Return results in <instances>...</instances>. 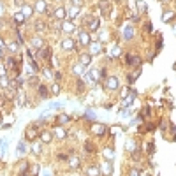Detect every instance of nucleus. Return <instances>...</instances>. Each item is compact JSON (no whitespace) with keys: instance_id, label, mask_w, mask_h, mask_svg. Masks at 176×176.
I'll return each instance as SVG.
<instances>
[{"instance_id":"obj_37","label":"nucleus","mask_w":176,"mask_h":176,"mask_svg":"<svg viewBox=\"0 0 176 176\" xmlns=\"http://www.w3.org/2000/svg\"><path fill=\"white\" fill-rule=\"evenodd\" d=\"M0 14H4V6H2V2H0Z\"/></svg>"},{"instance_id":"obj_8","label":"nucleus","mask_w":176,"mask_h":176,"mask_svg":"<svg viewBox=\"0 0 176 176\" xmlns=\"http://www.w3.org/2000/svg\"><path fill=\"white\" fill-rule=\"evenodd\" d=\"M41 58H44V60H48L50 62V58H51V48L50 46H44L42 50H39V53H37Z\"/></svg>"},{"instance_id":"obj_9","label":"nucleus","mask_w":176,"mask_h":176,"mask_svg":"<svg viewBox=\"0 0 176 176\" xmlns=\"http://www.w3.org/2000/svg\"><path fill=\"white\" fill-rule=\"evenodd\" d=\"M90 62H92V55H90V53H83V55L79 56V63L83 65V67L90 65Z\"/></svg>"},{"instance_id":"obj_35","label":"nucleus","mask_w":176,"mask_h":176,"mask_svg":"<svg viewBox=\"0 0 176 176\" xmlns=\"http://www.w3.org/2000/svg\"><path fill=\"white\" fill-rule=\"evenodd\" d=\"M130 176H139V171H138V169H132V171H130Z\"/></svg>"},{"instance_id":"obj_5","label":"nucleus","mask_w":176,"mask_h":176,"mask_svg":"<svg viewBox=\"0 0 176 176\" xmlns=\"http://www.w3.org/2000/svg\"><path fill=\"white\" fill-rule=\"evenodd\" d=\"M60 46H62V50H65V51H71V50L78 48V46H76V42H74L72 39H63V41L60 42Z\"/></svg>"},{"instance_id":"obj_23","label":"nucleus","mask_w":176,"mask_h":176,"mask_svg":"<svg viewBox=\"0 0 176 176\" xmlns=\"http://www.w3.org/2000/svg\"><path fill=\"white\" fill-rule=\"evenodd\" d=\"M173 18H174V12H166L162 19L166 21V23H171V21H173Z\"/></svg>"},{"instance_id":"obj_32","label":"nucleus","mask_w":176,"mask_h":176,"mask_svg":"<svg viewBox=\"0 0 176 176\" xmlns=\"http://www.w3.org/2000/svg\"><path fill=\"white\" fill-rule=\"evenodd\" d=\"M78 11H79L78 7H72V11H71V18H72V16H76V14H78Z\"/></svg>"},{"instance_id":"obj_27","label":"nucleus","mask_w":176,"mask_h":176,"mask_svg":"<svg viewBox=\"0 0 176 176\" xmlns=\"http://www.w3.org/2000/svg\"><path fill=\"white\" fill-rule=\"evenodd\" d=\"M76 90H78V94H83V92H85V85H83V81H78Z\"/></svg>"},{"instance_id":"obj_11","label":"nucleus","mask_w":176,"mask_h":176,"mask_svg":"<svg viewBox=\"0 0 176 176\" xmlns=\"http://www.w3.org/2000/svg\"><path fill=\"white\" fill-rule=\"evenodd\" d=\"M12 19H14V23H16V25H23L25 21H27V16H25L23 12H16V14L12 16Z\"/></svg>"},{"instance_id":"obj_28","label":"nucleus","mask_w":176,"mask_h":176,"mask_svg":"<svg viewBox=\"0 0 176 176\" xmlns=\"http://www.w3.org/2000/svg\"><path fill=\"white\" fill-rule=\"evenodd\" d=\"M71 167H79V159H76V157H74V159L71 160Z\"/></svg>"},{"instance_id":"obj_7","label":"nucleus","mask_w":176,"mask_h":176,"mask_svg":"<svg viewBox=\"0 0 176 176\" xmlns=\"http://www.w3.org/2000/svg\"><path fill=\"white\" fill-rule=\"evenodd\" d=\"M100 12L104 16H107L111 12V2H109V0H100Z\"/></svg>"},{"instance_id":"obj_20","label":"nucleus","mask_w":176,"mask_h":176,"mask_svg":"<svg viewBox=\"0 0 176 176\" xmlns=\"http://www.w3.org/2000/svg\"><path fill=\"white\" fill-rule=\"evenodd\" d=\"M21 9H23V11H21V12H23V14H25L27 18H28V16H32V12H34V9H32L30 6H23V7H21Z\"/></svg>"},{"instance_id":"obj_6","label":"nucleus","mask_w":176,"mask_h":176,"mask_svg":"<svg viewBox=\"0 0 176 176\" xmlns=\"http://www.w3.org/2000/svg\"><path fill=\"white\" fill-rule=\"evenodd\" d=\"M90 130L94 132L95 136H102L104 132H106V125H102V123H92V127H90Z\"/></svg>"},{"instance_id":"obj_18","label":"nucleus","mask_w":176,"mask_h":176,"mask_svg":"<svg viewBox=\"0 0 176 176\" xmlns=\"http://www.w3.org/2000/svg\"><path fill=\"white\" fill-rule=\"evenodd\" d=\"M86 176H99V167H95V166L88 167V173H86Z\"/></svg>"},{"instance_id":"obj_38","label":"nucleus","mask_w":176,"mask_h":176,"mask_svg":"<svg viewBox=\"0 0 176 176\" xmlns=\"http://www.w3.org/2000/svg\"><path fill=\"white\" fill-rule=\"evenodd\" d=\"M6 44H4V41H2V37H0V48H4Z\"/></svg>"},{"instance_id":"obj_19","label":"nucleus","mask_w":176,"mask_h":176,"mask_svg":"<svg viewBox=\"0 0 176 176\" xmlns=\"http://www.w3.org/2000/svg\"><path fill=\"white\" fill-rule=\"evenodd\" d=\"M62 30L72 32V30H74V25H72V23H69V21H67V23H65V21H62Z\"/></svg>"},{"instance_id":"obj_34","label":"nucleus","mask_w":176,"mask_h":176,"mask_svg":"<svg viewBox=\"0 0 176 176\" xmlns=\"http://www.w3.org/2000/svg\"><path fill=\"white\" fill-rule=\"evenodd\" d=\"M146 151H150V153L153 151V143H148V146H146Z\"/></svg>"},{"instance_id":"obj_33","label":"nucleus","mask_w":176,"mask_h":176,"mask_svg":"<svg viewBox=\"0 0 176 176\" xmlns=\"http://www.w3.org/2000/svg\"><path fill=\"white\" fill-rule=\"evenodd\" d=\"M37 83H39V79H37V78H34V76H32V78H30V85H37Z\"/></svg>"},{"instance_id":"obj_29","label":"nucleus","mask_w":176,"mask_h":176,"mask_svg":"<svg viewBox=\"0 0 176 176\" xmlns=\"http://www.w3.org/2000/svg\"><path fill=\"white\" fill-rule=\"evenodd\" d=\"M9 50H11L12 53H16V51H18V42H11V46H9Z\"/></svg>"},{"instance_id":"obj_21","label":"nucleus","mask_w":176,"mask_h":176,"mask_svg":"<svg viewBox=\"0 0 176 176\" xmlns=\"http://www.w3.org/2000/svg\"><path fill=\"white\" fill-rule=\"evenodd\" d=\"M56 138H58V139L67 138V130H65V129H58V130H56Z\"/></svg>"},{"instance_id":"obj_30","label":"nucleus","mask_w":176,"mask_h":176,"mask_svg":"<svg viewBox=\"0 0 176 176\" xmlns=\"http://www.w3.org/2000/svg\"><path fill=\"white\" fill-rule=\"evenodd\" d=\"M14 6H18V7H23V6H25V0H14Z\"/></svg>"},{"instance_id":"obj_1","label":"nucleus","mask_w":176,"mask_h":176,"mask_svg":"<svg viewBox=\"0 0 176 176\" xmlns=\"http://www.w3.org/2000/svg\"><path fill=\"white\" fill-rule=\"evenodd\" d=\"M27 139L28 141H34L37 136H41V132H39V123H35V125H30L28 129H27Z\"/></svg>"},{"instance_id":"obj_42","label":"nucleus","mask_w":176,"mask_h":176,"mask_svg":"<svg viewBox=\"0 0 176 176\" xmlns=\"http://www.w3.org/2000/svg\"><path fill=\"white\" fill-rule=\"evenodd\" d=\"M0 72H2V71H0Z\"/></svg>"},{"instance_id":"obj_36","label":"nucleus","mask_w":176,"mask_h":176,"mask_svg":"<svg viewBox=\"0 0 176 176\" xmlns=\"http://www.w3.org/2000/svg\"><path fill=\"white\" fill-rule=\"evenodd\" d=\"M32 150H34V151H37V153H41V146H34Z\"/></svg>"},{"instance_id":"obj_16","label":"nucleus","mask_w":176,"mask_h":176,"mask_svg":"<svg viewBox=\"0 0 176 176\" xmlns=\"http://www.w3.org/2000/svg\"><path fill=\"white\" fill-rule=\"evenodd\" d=\"M39 95L42 99H46L50 95V90H48V86H44V85H39Z\"/></svg>"},{"instance_id":"obj_4","label":"nucleus","mask_w":176,"mask_h":176,"mask_svg":"<svg viewBox=\"0 0 176 176\" xmlns=\"http://www.w3.org/2000/svg\"><path fill=\"white\" fill-rule=\"evenodd\" d=\"M65 18H67V11H65L63 7H56L55 12H53V19H56V21H65Z\"/></svg>"},{"instance_id":"obj_17","label":"nucleus","mask_w":176,"mask_h":176,"mask_svg":"<svg viewBox=\"0 0 176 176\" xmlns=\"http://www.w3.org/2000/svg\"><path fill=\"white\" fill-rule=\"evenodd\" d=\"M32 44H34V48H35V50H42V48H44V42H42L41 39H35V37L32 39Z\"/></svg>"},{"instance_id":"obj_26","label":"nucleus","mask_w":176,"mask_h":176,"mask_svg":"<svg viewBox=\"0 0 176 176\" xmlns=\"http://www.w3.org/2000/svg\"><path fill=\"white\" fill-rule=\"evenodd\" d=\"M51 94H53V95H58V94H60V85H58V83H55V85L51 86Z\"/></svg>"},{"instance_id":"obj_24","label":"nucleus","mask_w":176,"mask_h":176,"mask_svg":"<svg viewBox=\"0 0 176 176\" xmlns=\"http://www.w3.org/2000/svg\"><path fill=\"white\" fill-rule=\"evenodd\" d=\"M132 35H134V30H132L130 27H127V28H125V34H123V37H125V39H132Z\"/></svg>"},{"instance_id":"obj_13","label":"nucleus","mask_w":176,"mask_h":176,"mask_svg":"<svg viewBox=\"0 0 176 176\" xmlns=\"http://www.w3.org/2000/svg\"><path fill=\"white\" fill-rule=\"evenodd\" d=\"M102 51V48H100V44L99 42H90V55H97V53H100Z\"/></svg>"},{"instance_id":"obj_31","label":"nucleus","mask_w":176,"mask_h":176,"mask_svg":"<svg viewBox=\"0 0 176 176\" xmlns=\"http://www.w3.org/2000/svg\"><path fill=\"white\" fill-rule=\"evenodd\" d=\"M86 118H92V120H94V118H95V113H94V111H86Z\"/></svg>"},{"instance_id":"obj_40","label":"nucleus","mask_w":176,"mask_h":176,"mask_svg":"<svg viewBox=\"0 0 176 176\" xmlns=\"http://www.w3.org/2000/svg\"><path fill=\"white\" fill-rule=\"evenodd\" d=\"M174 34H176V27H174Z\"/></svg>"},{"instance_id":"obj_15","label":"nucleus","mask_w":176,"mask_h":176,"mask_svg":"<svg viewBox=\"0 0 176 176\" xmlns=\"http://www.w3.org/2000/svg\"><path fill=\"white\" fill-rule=\"evenodd\" d=\"M34 27H35V30H37V32H46V28H48V25L44 23V21H41V19H37V21H35V25H34Z\"/></svg>"},{"instance_id":"obj_12","label":"nucleus","mask_w":176,"mask_h":176,"mask_svg":"<svg viewBox=\"0 0 176 176\" xmlns=\"http://www.w3.org/2000/svg\"><path fill=\"white\" fill-rule=\"evenodd\" d=\"M35 11L37 12H48L46 2H44V0H37V2H35Z\"/></svg>"},{"instance_id":"obj_10","label":"nucleus","mask_w":176,"mask_h":176,"mask_svg":"<svg viewBox=\"0 0 176 176\" xmlns=\"http://www.w3.org/2000/svg\"><path fill=\"white\" fill-rule=\"evenodd\" d=\"M51 139H53V134H51L50 130H42V132H41V141H42L44 144H48Z\"/></svg>"},{"instance_id":"obj_14","label":"nucleus","mask_w":176,"mask_h":176,"mask_svg":"<svg viewBox=\"0 0 176 176\" xmlns=\"http://www.w3.org/2000/svg\"><path fill=\"white\" fill-rule=\"evenodd\" d=\"M88 27H90L92 32H95L99 28V18H92V19H88Z\"/></svg>"},{"instance_id":"obj_2","label":"nucleus","mask_w":176,"mask_h":176,"mask_svg":"<svg viewBox=\"0 0 176 176\" xmlns=\"http://www.w3.org/2000/svg\"><path fill=\"white\" fill-rule=\"evenodd\" d=\"M78 41H79V44L81 46H90V34L88 32H85V30H81V32H78Z\"/></svg>"},{"instance_id":"obj_39","label":"nucleus","mask_w":176,"mask_h":176,"mask_svg":"<svg viewBox=\"0 0 176 176\" xmlns=\"http://www.w3.org/2000/svg\"><path fill=\"white\" fill-rule=\"evenodd\" d=\"M0 60H2V48H0Z\"/></svg>"},{"instance_id":"obj_41","label":"nucleus","mask_w":176,"mask_h":176,"mask_svg":"<svg viewBox=\"0 0 176 176\" xmlns=\"http://www.w3.org/2000/svg\"><path fill=\"white\" fill-rule=\"evenodd\" d=\"M146 176H150V174H146Z\"/></svg>"},{"instance_id":"obj_22","label":"nucleus","mask_w":176,"mask_h":176,"mask_svg":"<svg viewBox=\"0 0 176 176\" xmlns=\"http://www.w3.org/2000/svg\"><path fill=\"white\" fill-rule=\"evenodd\" d=\"M71 118L67 116V115H58V118H56V123H65V122H69Z\"/></svg>"},{"instance_id":"obj_3","label":"nucleus","mask_w":176,"mask_h":176,"mask_svg":"<svg viewBox=\"0 0 176 176\" xmlns=\"http://www.w3.org/2000/svg\"><path fill=\"white\" fill-rule=\"evenodd\" d=\"M106 88L107 90H116L118 88V78L116 76H107L106 78Z\"/></svg>"},{"instance_id":"obj_25","label":"nucleus","mask_w":176,"mask_h":176,"mask_svg":"<svg viewBox=\"0 0 176 176\" xmlns=\"http://www.w3.org/2000/svg\"><path fill=\"white\" fill-rule=\"evenodd\" d=\"M85 150H86L88 153H90V151L94 153V151H95V146H94V144H92L90 141H86V143H85Z\"/></svg>"}]
</instances>
